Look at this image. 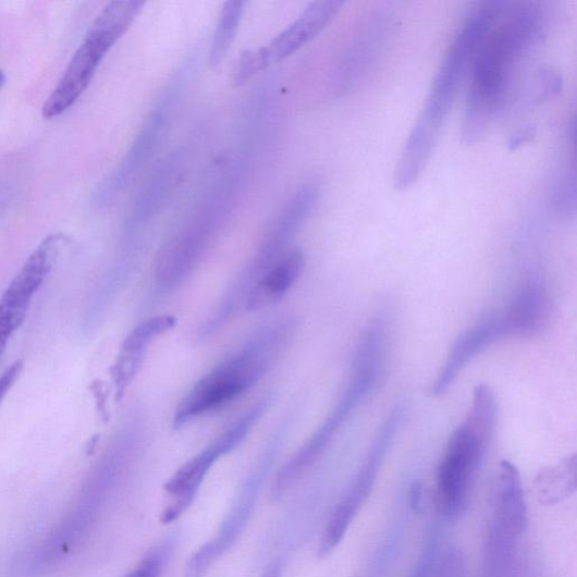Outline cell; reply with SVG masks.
Listing matches in <instances>:
<instances>
[{
    "instance_id": "ffe728a7",
    "label": "cell",
    "mask_w": 577,
    "mask_h": 577,
    "mask_svg": "<svg viewBox=\"0 0 577 577\" xmlns=\"http://www.w3.org/2000/svg\"><path fill=\"white\" fill-rule=\"evenodd\" d=\"M146 352L120 347L119 356L111 369L115 386L116 401L120 402L126 390L140 371L146 359Z\"/></svg>"
},
{
    "instance_id": "277c9868",
    "label": "cell",
    "mask_w": 577,
    "mask_h": 577,
    "mask_svg": "<svg viewBox=\"0 0 577 577\" xmlns=\"http://www.w3.org/2000/svg\"><path fill=\"white\" fill-rule=\"evenodd\" d=\"M505 5L506 2L478 5L459 30L440 65L427 103L406 142L414 151L426 156L434 152L447 115L471 71L477 51Z\"/></svg>"
},
{
    "instance_id": "d6986e66",
    "label": "cell",
    "mask_w": 577,
    "mask_h": 577,
    "mask_svg": "<svg viewBox=\"0 0 577 577\" xmlns=\"http://www.w3.org/2000/svg\"><path fill=\"white\" fill-rule=\"evenodd\" d=\"M176 324L177 319L172 315H157L147 318L126 335L121 347L146 352L147 354L150 344L159 336L172 331Z\"/></svg>"
},
{
    "instance_id": "3957f363",
    "label": "cell",
    "mask_w": 577,
    "mask_h": 577,
    "mask_svg": "<svg viewBox=\"0 0 577 577\" xmlns=\"http://www.w3.org/2000/svg\"><path fill=\"white\" fill-rule=\"evenodd\" d=\"M498 412L491 386L477 384L466 419L449 440L438 467L437 503L445 519H457L467 506L477 471L495 432Z\"/></svg>"
},
{
    "instance_id": "7a4b0ae2",
    "label": "cell",
    "mask_w": 577,
    "mask_h": 577,
    "mask_svg": "<svg viewBox=\"0 0 577 577\" xmlns=\"http://www.w3.org/2000/svg\"><path fill=\"white\" fill-rule=\"evenodd\" d=\"M298 330L294 316H280L256 328L228 358L202 376L181 400L175 430L228 406L249 392L280 360Z\"/></svg>"
},
{
    "instance_id": "4fadbf2b",
    "label": "cell",
    "mask_w": 577,
    "mask_h": 577,
    "mask_svg": "<svg viewBox=\"0 0 577 577\" xmlns=\"http://www.w3.org/2000/svg\"><path fill=\"white\" fill-rule=\"evenodd\" d=\"M286 430L287 427L283 423L271 437L259 462L256 463L251 472L247 477L229 519L223 524L220 535L213 539L222 553L226 552L232 547V543L247 524L265 479L279 454L283 440L285 439Z\"/></svg>"
},
{
    "instance_id": "5bb4252c",
    "label": "cell",
    "mask_w": 577,
    "mask_h": 577,
    "mask_svg": "<svg viewBox=\"0 0 577 577\" xmlns=\"http://www.w3.org/2000/svg\"><path fill=\"white\" fill-rule=\"evenodd\" d=\"M220 458L222 456L219 449L214 442H211L175 471L164 487L170 500L160 521L170 525L183 516V513L194 503L206 476Z\"/></svg>"
},
{
    "instance_id": "9a60e30c",
    "label": "cell",
    "mask_w": 577,
    "mask_h": 577,
    "mask_svg": "<svg viewBox=\"0 0 577 577\" xmlns=\"http://www.w3.org/2000/svg\"><path fill=\"white\" fill-rule=\"evenodd\" d=\"M305 267V255L299 248L286 251L255 284L250 292L245 310H262L285 297L299 280Z\"/></svg>"
},
{
    "instance_id": "30bf717a",
    "label": "cell",
    "mask_w": 577,
    "mask_h": 577,
    "mask_svg": "<svg viewBox=\"0 0 577 577\" xmlns=\"http://www.w3.org/2000/svg\"><path fill=\"white\" fill-rule=\"evenodd\" d=\"M188 73H191L189 65L181 69L163 94L160 95L134 145L116 171L114 180H112L115 186L114 191L130 183L147 165L148 160L151 159L162 143L174 111L181 101L182 93L186 88L189 79Z\"/></svg>"
},
{
    "instance_id": "603a6c76",
    "label": "cell",
    "mask_w": 577,
    "mask_h": 577,
    "mask_svg": "<svg viewBox=\"0 0 577 577\" xmlns=\"http://www.w3.org/2000/svg\"><path fill=\"white\" fill-rule=\"evenodd\" d=\"M466 561L458 551H451L444 555L437 566L434 577H466Z\"/></svg>"
},
{
    "instance_id": "8992f818",
    "label": "cell",
    "mask_w": 577,
    "mask_h": 577,
    "mask_svg": "<svg viewBox=\"0 0 577 577\" xmlns=\"http://www.w3.org/2000/svg\"><path fill=\"white\" fill-rule=\"evenodd\" d=\"M144 7L145 3L139 0H116L107 5L90 26L69 69L46 101V119L56 118L76 103L106 54L130 29Z\"/></svg>"
},
{
    "instance_id": "7402d4cb",
    "label": "cell",
    "mask_w": 577,
    "mask_h": 577,
    "mask_svg": "<svg viewBox=\"0 0 577 577\" xmlns=\"http://www.w3.org/2000/svg\"><path fill=\"white\" fill-rule=\"evenodd\" d=\"M171 543L160 544L142 563L124 577H160L172 553Z\"/></svg>"
},
{
    "instance_id": "52a82bcc",
    "label": "cell",
    "mask_w": 577,
    "mask_h": 577,
    "mask_svg": "<svg viewBox=\"0 0 577 577\" xmlns=\"http://www.w3.org/2000/svg\"><path fill=\"white\" fill-rule=\"evenodd\" d=\"M319 197L317 186L302 187L272 222L250 260L232 281L223 299L233 307H244L253 287L282 256L312 212Z\"/></svg>"
},
{
    "instance_id": "4316f807",
    "label": "cell",
    "mask_w": 577,
    "mask_h": 577,
    "mask_svg": "<svg viewBox=\"0 0 577 577\" xmlns=\"http://www.w3.org/2000/svg\"><path fill=\"white\" fill-rule=\"evenodd\" d=\"M4 82H5V76H4L3 72L0 71V87L3 86Z\"/></svg>"
},
{
    "instance_id": "ba28073f",
    "label": "cell",
    "mask_w": 577,
    "mask_h": 577,
    "mask_svg": "<svg viewBox=\"0 0 577 577\" xmlns=\"http://www.w3.org/2000/svg\"><path fill=\"white\" fill-rule=\"evenodd\" d=\"M223 213L220 202L211 201L159 250L154 269L152 298L169 297L196 271L218 236Z\"/></svg>"
},
{
    "instance_id": "7c38bea8",
    "label": "cell",
    "mask_w": 577,
    "mask_h": 577,
    "mask_svg": "<svg viewBox=\"0 0 577 577\" xmlns=\"http://www.w3.org/2000/svg\"><path fill=\"white\" fill-rule=\"evenodd\" d=\"M506 318L504 310L490 315L457 339L432 383V395L441 396L451 389L459 372L486 348L506 337H515Z\"/></svg>"
},
{
    "instance_id": "e0dca14e",
    "label": "cell",
    "mask_w": 577,
    "mask_h": 577,
    "mask_svg": "<svg viewBox=\"0 0 577 577\" xmlns=\"http://www.w3.org/2000/svg\"><path fill=\"white\" fill-rule=\"evenodd\" d=\"M180 174V158L176 155L163 162L145 187L142 201L136 208V221L147 222L169 198Z\"/></svg>"
},
{
    "instance_id": "2e32d148",
    "label": "cell",
    "mask_w": 577,
    "mask_h": 577,
    "mask_svg": "<svg viewBox=\"0 0 577 577\" xmlns=\"http://www.w3.org/2000/svg\"><path fill=\"white\" fill-rule=\"evenodd\" d=\"M535 486L540 504L554 505L569 499L576 491V457L540 471Z\"/></svg>"
},
{
    "instance_id": "44dd1931",
    "label": "cell",
    "mask_w": 577,
    "mask_h": 577,
    "mask_svg": "<svg viewBox=\"0 0 577 577\" xmlns=\"http://www.w3.org/2000/svg\"><path fill=\"white\" fill-rule=\"evenodd\" d=\"M575 170L563 172L556 180L553 194L555 209L561 213H570L576 207Z\"/></svg>"
},
{
    "instance_id": "8fae6325",
    "label": "cell",
    "mask_w": 577,
    "mask_h": 577,
    "mask_svg": "<svg viewBox=\"0 0 577 577\" xmlns=\"http://www.w3.org/2000/svg\"><path fill=\"white\" fill-rule=\"evenodd\" d=\"M344 2L323 0L309 4L299 17L288 25L267 47L251 50V57L261 73L272 63L291 57L312 41L334 21Z\"/></svg>"
},
{
    "instance_id": "5b68a950",
    "label": "cell",
    "mask_w": 577,
    "mask_h": 577,
    "mask_svg": "<svg viewBox=\"0 0 577 577\" xmlns=\"http://www.w3.org/2000/svg\"><path fill=\"white\" fill-rule=\"evenodd\" d=\"M389 330L388 314L375 315L367 326L357 347L347 386L322 426L291 458L282 465V472L298 482L323 456L352 413L376 388L383 368Z\"/></svg>"
},
{
    "instance_id": "6da1fadb",
    "label": "cell",
    "mask_w": 577,
    "mask_h": 577,
    "mask_svg": "<svg viewBox=\"0 0 577 577\" xmlns=\"http://www.w3.org/2000/svg\"><path fill=\"white\" fill-rule=\"evenodd\" d=\"M547 26L540 4L507 3L480 45L471 67V83L462 124L466 145L482 139L503 109L521 62L538 45Z\"/></svg>"
},
{
    "instance_id": "cb8c5ba5",
    "label": "cell",
    "mask_w": 577,
    "mask_h": 577,
    "mask_svg": "<svg viewBox=\"0 0 577 577\" xmlns=\"http://www.w3.org/2000/svg\"><path fill=\"white\" fill-rule=\"evenodd\" d=\"M435 550L437 544L432 540L428 544L427 550L423 552L418 566H416L410 577H431L435 560Z\"/></svg>"
},
{
    "instance_id": "d4e9b609",
    "label": "cell",
    "mask_w": 577,
    "mask_h": 577,
    "mask_svg": "<svg viewBox=\"0 0 577 577\" xmlns=\"http://www.w3.org/2000/svg\"><path fill=\"white\" fill-rule=\"evenodd\" d=\"M533 135H535L533 127L531 126L527 127V130L523 131L521 133H519L518 135L512 138L510 148L512 150L518 149L523 145L529 143Z\"/></svg>"
},
{
    "instance_id": "9c48e42d",
    "label": "cell",
    "mask_w": 577,
    "mask_h": 577,
    "mask_svg": "<svg viewBox=\"0 0 577 577\" xmlns=\"http://www.w3.org/2000/svg\"><path fill=\"white\" fill-rule=\"evenodd\" d=\"M405 408L396 406L383 422L371 445V449L346 493L332 512L319 544V556L327 557L340 544L349 526L356 519L361 506L375 487L384 458L402 427Z\"/></svg>"
},
{
    "instance_id": "ac0fdd59",
    "label": "cell",
    "mask_w": 577,
    "mask_h": 577,
    "mask_svg": "<svg viewBox=\"0 0 577 577\" xmlns=\"http://www.w3.org/2000/svg\"><path fill=\"white\" fill-rule=\"evenodd\" d=\"M246 3L240 0L224 3L216 25L213 39L209 51L211 69H218L226 59L235 39L245 12Z\"/></svg>"
},
{
    "instance_id": "484cf974",
    "label": "cell",
    "mask_w": 577,
    "mask_h": 577,
    "mask_svg": "<svg viewBox=\"0 0 577 577\" xmlns=\"http://www.w3.org/2000/svg\"><path fill=\"white\" fill-rule=\"evenodd\" d=\"M281 574H282L281 565L280 563L277 562L267 568L262 577H281Z\"/></svg>"
}]
</instances>
